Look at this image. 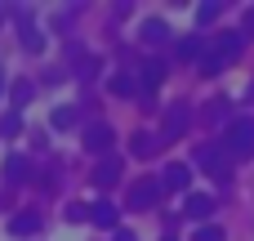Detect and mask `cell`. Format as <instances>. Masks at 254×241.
<instances>
[{"label": "cell", "instance_id": "6da1fadb", "mask_svg": "<svg viewBox=\"0 0 254 241\" xmlns=\"http://www.w3.org/2000/svg\"><path fill=\"white\" fill-rule=\"evenodd\" d=\"M246 49V31H219L210 45H205V58H201V76H219L228 63H237Z\"/></svg>", "mask_w": 254, "mask_h": 241}, {"label": "cell", "instance_id": "7a4b0ae2", "mask_svg": "<svg viewBox=\"0 0 254 241\" xmlns=\"http://www.w3.org/2000/svg\"><path fill=\"white\" fill-rule=\"evenodd\" d=\"M223 157H228V161L254 157V121L250 116H237V121L223 130Z\"/></svg>", "mask_w": 254, "mask_h": 241}, {"label": "cell", "instance_id": "3957f363", "mask_svg": "<svg viewBox=\"0 0 254 241\" xmlns=\"http://www.w3.org/2000/svg\"><path fill=\"white\" fill-rule=\"evenodd\" d=\"M188 125H192V107H188V103H170V107H165V116H161V143L183 139V134H188Z\"/></svg>", "mask_w": 254, "mask_h": 241}, {"label": "cell", "instance_id": "277c9868", "mask_svg": "<svg viewBox=\"0 0 254 241\" xmlns=\"http://www.w3.org/2000/svg\"><path fill=\"white\" fill-rule=\"evenodd\" d=\"M161 197H165V188H161V179H138V183H129V192H125V201L134 206V210H156L161 206Z\"/></svg>", "mask_w": 254, "mask_h": 241}, {"label": "cell", "instance_id": "5b68a950", "mask_svg": "<svg viewBox=\"0 0 254 241\" xmlns=\"http://www.w3.org/2000/svg\"><path fill=\"white\" fill-rule=\"evenodd\" d=\"M196 165H205L210 170V179L214 183H232V161L214 148V143H205V148H196Z\"/></svg>", "mask_w": 254, "mask_h": 241}, {"label": "cell", "instance_id": "8992f818", "mask_svg": "<svg viewBox=\"0 0 254 241\" xmlns=\"http://www.w3.org/2000/svg\"><path fill=\"white\" fill-rule=\"evenodd\" d=\"M18 31H22V49L27 54H40L45 49V31L36 27V13L31 9H18Z\"/></svg>", "mask_w": 254, "mask_h": 241}, {"label": "cell", "instance_id": "52a82bcc", "mask_svg": "<svg viewBox=\"0 0 254 241\" xmlns=\"http://www.w3.org/2000/svg\"><path fill=\"white\" fill-rule=\"evenodd\" d=\"M161 188H165V192H183V197H188V188H192V165H188V161H170V165H165V174H161Z\"/></svg>", "mask_w": 254, "mask_h": 241}, {"label": "cell", "instance_id": "ba28073f", "mask_svg": "<svg viewBox=\"0 0 254 241\" xmlns=\"http://www.w3.org/2000/svg\"><path fill=\"white\" fill-rule=\"evenodd\" d=\"M80 143H85V152H94V157H103V152H107V148L116 143V134H112V125H103V121H94V125L85 130V139H80Z\"/></svg>", "mask_w": 254, "mask_h": 241}, {"label": "cell", "instance_id": "9c48e42d", "mask_svg": "<svg viewBox=\"0 0 254 241\" xmlns=\"http://www.w3.org/2000/svg\"><path fill=\"white\" fill-rule=\"evenodd\" d=\"M121 174H125V165H121V157H103V161L94 165V174H89V183H94V188H112V183H121Z\"/></svg>", "mask_w": 254, "mask_h": 241}, {"label": "cell", "instance_id": "30bf717a", "mask_svg": "<svg viewBox=\"0 0 254 241\" xmlns=\"http://www.w3.org/2000/svg\"><path fill=\"white\" fill-rule=\"evenodd\" d=\"M214 215V197L210 192H188L183 197V219H210Z\"/></svg>", "mask_w": 254, "mask_h": 241}, {"label": "cell", "instance_id": "8fae6325", "mask_svg": "<svg viewBox=\"0 0 254 241\" xmlns=\"http://www.w3.org/2000/svg\"><path fill=\"white\" fill-rule=\"evenodd\" d=\"M205 45H210L205 36H183V40L174 45V54H179L183 63H201V58H205Z\"/></svg>", "mask_w": 254, "mask_h": 241}, {"label": "cell", "instance_id": "7c38bea8", "mask_svg": "<svg viewBox=\"0 0 254 241\" xmlns=\"http://www.w3.org/2000/svg\"><path fill=\"white\" fill-rule=\"evenodd\" d=\"M161 80H165V63H161V58H147V63L138 67V85L152 94V89H161Z\"/></svg>", "mask_w": 254, "mask_h": 241}, {"label": "cell", "instance_id": "4fadbf2b", "mask_svg": "<svg viewBox=\"0 0 254 241\" xmlns=\"http://www.w3.org/2000/svg\"><path fill=\"white\" fill-rule=\"evenodd\" d=\"M9 233H13V237H36V233H40V215H36V210L13 215V219H9Z\"/></svg>", "mask_w": 254, "mask_h": 241}, {"label": "cell", "instance_id": "5bb4252c", "mask_svg": "<svg viewBox=\"0 0 254 241\" xmlns=\"http://www.w3.org/2000/svg\"><path fill=\"white\" fill-rule=\"evenodd\" d=\"M116 219H121V215H116V206H112V201H94V206H89V224H98V228H112V233H116Z\"/></svg>", "mask_w": 254, "mask_h": 241}, {"label": "cell", "instance_id": "9a60e30c", "mask_svg": "<svg viewBox=\"0 0 254 241\" xmlns=\"http://www.w3.org/2000/svg\"><path fill=\"white\" fill-rule=\"evenodd\" d=\"M107 89H112L116 98H134V94H138V80H134L129 72H116V76H107Z\"/></svg>", "mask_w": 254, "mask_h": 241}, {"label": "cell", "instance_id": "2e32d148", "mask_svg": "<svg viewBox=\"0 0 254 241\" xmlns=\"http://www.w3.org/2000/svg\"><path fill=\"white\" fill-rule=\"evenodd\" d=\"M138 36H143V45H152V49H156V45H165V36H170V27H165L161 18H147Z\"/></svg>", "mask_w": 254, "mask_h": 241}, {"label": "cell", "instance_id": "e0dca14e", "mask_svg": "<svg viewBox=\"0 0 254 241\" xmlns=\"http://www.w3.org/2000/svg\"><path fill=\"white\" fill-rule=\"evenodd\" d=\"M4 179H9V183H27V179H31V165H27V157H18V152H13V157L4 161Z\"/></svg>", "mask_w": 254, "mask_h": 241}, {"label": "cell", "instance_id": "ac0fdd59", "mask_svg": "<svg viewBox=\"0 0 254 241\" xmlns=\"http://www.w3.org/2000/svg\"><path fill=\"white\" fill-rule=\"evenodd\" d=\"M156 143H161V139H152V134H147V130H138V134H134V139H129V152H134V157H138V161H147V157H152V152H156Z\"/></svg>", "mask_w": 254, "mask_h": 241}, {"label": "cell", "instance_id": "d6986e66", "mask_svg": "<svg viewBox=\"0 0 254 241\" xmlns=\"http://www.w3.org/2000/svg\"><path fill=\"white\" fill-rule=\"evenodd\" d=\"M219 13H223V0H201V9H196V22H201V27H210Z\"/></svg>", "mask_w": 254, "mask_h": 241}, {"label": "cell", "instance_id": "ffe728a7", "mask_svg": "<svg viewBox=\"0 0 254 241\" xmlns=\"http://www.w3.org/2000/svg\"><path fill=\"white\" fill-rule=\"evenodd\" d=\"M228 112H232V103H228V98H214V103L205 107V125H219V121H228Z\"/></svg>", "mask_w": 254, "mask_h": 241}, {"label": "cell", "instance_id": "44dd1931", "mask_svg": "<svg viewBox=\"0 0 254 241\" xmlns=\"http://www.w3.org/2000/svg\"><path fill=\"white\" fill-rule=\"evenodd\" d=\"M76 121H80V116H76V107H67V103H63V107H54V130H71Z\"/></svg>", "mask_w": 254, "mask_h": 241}, {"label": "cell", "instance_id": "7402d4cb", "mask_svg": "<svg viewBox=\"0 0 254 241\" xmlns=\"http://www.w3.org/2000/svg\"><path fill=\"white\" fill-rule=\"evenodd\" d=\"M0 134H4V139H13V134H22V116H18V112H9V116L0 121Z\"/></svg>", "mask_w": 254, "mask_h": 241}, {"label": "cell", "instance_id": "603a6c76", "mask_svg": "<svg viewBox=\"0 0 254 241\" xmlns=\"http://www.w3.org/2000/svg\"><path fill=\"white\" fill-rule=\"evenodd\" d=\"M192 241H223V228H214V224H201Z\"/></svg>", "mask_w": 254, "mask_h": 241}, {"label": "cell", "instance_id": "cb8c5ba5", "mask_svg": "<svg viewBox=\"0 0 254 241\" xmlns=\"http://www.w3.org/2000/svg\"><path fill=\"white\" fill-rule=\"evenodd\" d=\"M27 98H31V80H18V85H13V107H22Z\"/></svg>", "mask_w": 254, "mask_h": 241}, {"label": "cell", "instance_id": "d4e9b609", "mask_svg": "<svg viewBox=\"0 0 254 241\" xmlns=\"http://www.w3.org/2000/svg\"><path fill=\"white\" fill-rule=\"evenodd\" d=\"M67 219H71V224L89 219V206H85V201H71V206H67Z\"/></svg>", "mask_w": 254, "mask_h": 241}, {"label": "cell", "instance_id": "484cf974", "mask_svg": "<svg viewBox=\"0 0 254 241\" xmlns=\"http://www.w3.org/2000/svg\"><path fill=\"white\" fill-rule=\"evenodd\" d=\"M94 72H98V58H85L80 63V80H94Z\"/></svg>", "mask_w": 254, "mask_h": 241}, {"label": "cell", "instance_id": "4316f807", "mask_svg": "<svg viewBox=\"0 0 254 241\" xmlns=\"http://www.w3.org/2000/svg\"><path fill=\"white\" fill-rule=\"evenodd\" d=\"M112 241H138V237H134L129 228H116V233H112Z\"/></svg>", "mask_w": 254, "mask_h": 241}, {"label": "cell", "instance_id": "83f0119b", "mask_svg": "<svg viewBox=\"0 0 254 241\" xmlns=\"http://www.w3.org/2000/svg\"><path fill=\"white\" fill-rule=\"evenodd\" d=\"M246 36H254V9L246 13Z\"/></svg>", "mask_w": 254, "mask_h": 241}, {"label": "cell", "instance_id": "f1b7e54d", "mask_svg": "<svg viewBox=\"0 0 254 241\" xmlns=\"http://www.w3.org/2000/svg\"><path fill=\"white\" fill-rule=\"evenodd\" d=\"M246 98H250V103H254V85H250V89H246Z\"/></svg>", "mask_w": 254, "mask_h": 241}, {"label": "cell", "instance_id": "f546056e", "mask_svg": "<svg viewBox=\"0 0 254 241\" xmlns=\"http://www.w3.org/2000/svg\"><path fill=\"white\" fill-rule=\"evenodd\" d=\"M4 13H9V9H4V4H0V22H4Z\"/></svg>", "mask_w": 254, "mask_h": 241}, {"label": "cell", "instance_id": "4dcf8cb0", "mask_svg": "<svg viewBox=\"0 0 254 241\" xmlns=\"http://www.w3.org/2000/svg\"><path fill=\"white\" fill-rule=\"evenodd\" d=\"M0 94H4V72H0Z\"/></svg>", "mask_w": 254, "mask_h": 241}, {"label": "cell", "instance_id": "1f68e13d", "mask_svg": "<svg viewBox=\"0 0 254 241\" xmlns=\"http://www.w3.org/2000/svg\"><path fill=\"white\" fill-rule=\"evenodd\" d=\"M165 241H174V237H165Z\"/></svg>", "mask_w": 254, "mask_h": 241}]
</instances>
